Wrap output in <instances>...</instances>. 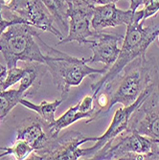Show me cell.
Returning a JSON list of instances; mask_svg holds the SVG:
<instances>
[{"mask_svg": "<svg viewBox=\"0 0 159 160\" xmlns=\"http://www.w3.org/2000/svg\"><path fill=\"white\" fill-rule=\"evenodd\" d=\"M24 71H25V68H20L17 66L8 68V73H7L6 80L3 83V86H2V91L8 89L9 87H11L14 83L19 82L21 77L23 76Z\"/></svg>", "mask_w": 159, "mask_h": 160, "instance_id": "ffe728a7", "label": "cell"}, {"mask_svg": "<svg viewBox=\"0 0 159 160\" xmlns=\"http://www.w3.org/2000/svg\"><path fill=\"white\" fill-rule=\"evenodd\" d=\"M41 46L45 55V64L51 74L54 84L62 93V99L66 100L71 87L81 84L85 77L94 78L97 75L105 74L107 67L95 69L87 65L84 58L79 59L68 54L56 50L42 41Z\"/></svg>", "mask_w": 159, "mask_h": 160, "instance_id": "3957f363", "label": "cell"}, {"mask_svg": "<svg viewBox=\"0 0 159 160\" xmlns=\"http://www.w3.org/2000/svg\"><path fill=\"white\" fill-rule=\"evenodd\" d=\"M0 120H1V119H0Z\"/></svg>", "mask_w": 159, "mask_h": 160, "instance_id": "484cf974", "label": "cell"}, {"mask_svg": "<svg viewBox=\"0 0 159 160\" xmlns=\"http://www.w3.org/2000/svg\"><path fill=\"white\" fill-rule=\"evenodd\" d=\"M157 80L158 67L154 58L147 59L146 55L138 57L102 88L109 98L107 112L116 104L124 107L132 105L146 87Z\"/></svg>", "mask_w": 159, "mask_h": 160, "instance_id": "6da1fadb", "label": "cell"}, {"mask_svg": "<svg viewBox=\"0 0 159 160\" xmlns=\"http://www.w3.org/2000/svg\"><path fill=\"white\" fill-rule=\"evenodd\" d=\"M24 97H26V95L18 89H6L0 91V119L5 118Z\"/></svg>", "mask_w": 159, "mask_h": 160, "instance_id": "ac0fdd59", "label": "cell"}, {"mask_svg": "<svg viewBox=\"0 0 159 160\" xmlns=\"http://www.w3.org/2000/svg\"><path fill=\"white\" fill-rule=\"evenodd\" d=\"M127 129L159 142V84L133 111Z\"/></svg>", "mask_w": 159, "mask_h": 160, "instance_id": "52a82bcc", "label": "cell"}, {"mask_svg": "<svg viewBox=\"0 0 159 160\" xmlns=\"http://www.w3.org/2000/svg\"><path fill=\"white\" fill-rule=\"evenodd\" d=\"M68 4V19L69 29L68 35L57 45L65 44L68 42L76 41L80 44H87L88 39L93 35L90 30L91 18L94 7L82 0H66Z\"/></svg>", "mask_w": 159, "mask_h": 160, "instance_id": "9c48e42d", "label": "cell"}, {"mask_svg": "<svg viewBox=\"0 0 159 160\" xmlns=\"http://www.w3.org/2000/svg\"><path fill=\"white\" fill-rule=\"evenodd\" d=\"M0 150H2V151H4V148H0Z\"/></svg>", "mask_w": 159, "mask_h": 160, "instance_id": "d4e9b609", "label": "cell"}, {"mask_svg": "<svg viewBox=\"0 0 159 160\" xmlns=\"http://www.w3.org/2000/svg\"><path fill=\"white\" fill-rule=\"evenodd\" d=\"M142 18V10L136 11L132 21L127 25V32L124 36L122 47L120 48V53L116 62L107 69L102 78L91 84L92 96L95 99L103 87L116 78L129 62L137 59L138 57L146 55L148 47L155 40L156 36L159 33V26L150 25L144 27Z\"/></svg>", "mask_w": 159, "mask_h": 160, "instance_id": "7a4b0ae2", "label": "cell"}, {"mask_svg": "<svg viewBox=\"0 0 159 160\" xmlns=\"http://www.w3.org/2000/svg\"><path fill=\"white\" fill-rule=\"evenodd\" d=\"M157 84H159L158 80L153 82L152 83H151L148 87H146V88L144 89V91L140 94V96L132 105H129L127 107H124L123 108H118L116 110V112L114 113L111 124L108 127V128L107 129V132L102 136H98L94 146L87 148V149H83V152H84L83 157L92 159V156L97 152H99L101 149L104 148L106 145L109 144L120 133L125 132V130L127 128L129 119H131V116L133 113V111L147 99V97L151 94V92L153 90V88Z\"/></svg>", "mask_w": 159, "mask_h": 160, "instance_id": "ba28073f", "label": "cell"}, {"mask_svg": "<svg viewBox=\"0 0 159 160\" xmlns=\"http://www.w3.org/2000/svg\"><path fill=\"white\" fill-rule=\"evenodd\" d=\"M155 39H157V42H158V45H159V33L157 34V36H156V38Z\"/></svg>", "mask_w": 159, "mask_h": 160, "instance_id": "cb8c5ba5", "label": "cell"}, {"mask_svg": "<svg viewBox=\"0 0 159 160\" xmlns=\"http://www.w3.org/2000/svg\"><path fill=\"white\" fill-rule=\"evenodd\" d=\"M47 72L48 69L45 63L37 62H28V66L25 67L23 76L19 81L20 84L18 90L24 93L26 96L33 95L38 90L41 81Z\"/></svg>", "mask_w": 159, "mask_h": 160, "instance_id": "4fadbf2b", "label": "cell"}, {"mask_svg": "<svg viewBox=\"0 0 159 160\" xmlns=\"http://www.w3.org/2000/svg\"><path fill=\"white\" fill-rule=\"evenodd\" d=\"M98 136H88L78 132H68L62 136L50 137L41 150L34 152L35 159L77 160L83 157V149L80 146L85 142H96Z\"/></svg>", "mask_w": 159, "mask_h": 160, "instance_id": "8992f818", "label": "cell"}, {"mask_svg": "<svg viewBox=\"0 0 159 160\" xmlns=\"http://www.w3.org/2000/svg\"><path fill=\"white\" fill-rule=\"evenodd\" d=\"M123 39L124 36L118 34H107L93 30V35L87 42L93 54L89 59H85V62H102L109 68L117 60L120 53L118 44Z\"/></svg>", "mask_w": 159, "mask_h": 160, "instance_id": "8fae6325", "label": "cell"}, {"mask_svg": "<svg viewBox=\"0 0 159 160\" xmlns=\"http://www.w3.org/2000/svg\"><path fill=\"white\" fill-rule=\"evenodd\" d=\"M94 112H82L80 110L78 104L75 107L70 108L68 110L64 112L59 119L55 120V122L47 128L50 137H56L59 135L61 130H62L65 128H68L72 124H74L78 120L82 119H88L93 115Z\"/></svg>", "mask_w": 159, "mask_h": 160, "instance_id": "9a60e30c", "label": "cell"}, {"mask_svg": "<svg viewBox=\"0 0 159 160\" xmlns=\"http://www.w3.org/2000/svg\"><path fill=\"white\" fill-rule=\"evenodd\" d=\"M39 33L34 26L27 23H17L10 26L0 36V52L8 68L17 66V62L45 63Z\"/></svg>", "mask_w": 159, "mask_h": 160, "instance_id": "277c9868", "label": "cell"}, {"mask_svg": "<svg viewBox=\"0 0 159 160\" xmlns=\"http://www.w3.org/2000/svg\"><path fill=\"white\" fill-rule=\"evenodd\" d=\"M14 3H16V0H0V6L8 10H11Z\"/></svg>", "mask_w": 159, "mask_h": 160, "instance_id": "603a6c76", "label": "cell"}, {"mask_svg": "<svg viewBox=\"0 0 159 160\" xmlns=\"http://www.w3.org/2000/svg\"><path fill=\"white\" fill-rule=\"evenodd\" d=\"M4 152L0 153V157L6 156L8 154H12L17 160H24L34 152V149L27 142L22 140L14 141L13 145L10 148H4Z\"/></svg>", "mask_w": 159, "mask_h": 160, "instance_id": "d6986e66", "label": "cell"}, {"mask_svg": "<svg viewBox=\"0 0 159 160\" xmlns=\"http://www.w3.org/2000/svg\"><path fill=\"white\" fill-rule=\"evenodd\" d=\"M159 144L134 130L126 129L109 144L97 152L92 159H127L144 160Z\"/></svg>", "mask_w": 159, "mask_h": 160, "instance_id": "5b68a950", "label": "cell"}, {"mask_svg": "<svg viewBox=\"0 0 159 160\" xmlns=\"http://www.w3.org/2000/svg\"><path fill=\"white\" fill-rule=\"evenodd\" d=\"M134 12L131 10L118 9L116 3H109L94 7L91 27L94 31H103L107 28L128 25L132 21Z\"/></svg>", "mask_w": 159, "mask_h": 160, "instance_id": "7c38bea8", "label": "cell"}, {"mask_svg": "<svg viewBox=\"0 0 159 160\" xmlns=\"http://www.w3.org/2000/svg\"><path fill=\"white\" fill-rule=\"evenodd\" d=\"M17 23H27V22L24 19L16 16H12L11 19H4L2 17V7L0 6V36H1L10 26L13 24H17Z\"/></svg>", "mask_w": 159, "mask_h": 160, "instance_id": "7402d4cb", "label": "cell"}, {"mask_svg": "<svg viewBox=\"0 0 159 160\" xmlns=\"http://www.w3.org/2000/svg\"><path fill=\"white\" fill-rule=\"evenodd\" d=\"M63 102L62 99L61 100H56L52 103H49V102L46 101H42L39 105H36L33 104L31 102H29L27 100H25L24 98L20 100V105H22L23 107L36 111L41 119V124L44 128H49L54 122H55V113L57 111V108L60 107V105H62V103Z\"/></svg>", "mask_w": 159, "mask_h": 160, "instance_id": "2e32d148", "label": "cell"}, {"mask_svg": "<svg viewBox=\"0 0 159 160\" xmlns=\"http://www.w3.org/2000/svg\"><path fill=\"white\" fill-rule=\"evenodd\" d=\"M158 12H159V0H146V2L142 9V12H143L142 21L145 22L146 19L153 17Z\"/></svg>", "mask_w": 159, "mask_h": 160, "instance_id": "44dd1931", "label": "cell"}, {"mask_svg": "<svg viewBox=\"0 0 159 160\" xmlns=\"http://www.w3.org/2000/svg\"><path fill=\"white\" fill-rule=\"evenodd\" d=\"M42 2L54 17L55 21L59 22V24L63 27L64 31L68 30V4L66 0H42Z\"/></svg>", "mask_w": 159, "mask_h": 160, "instance_id": "e0dca14e", "label": "cell"}, {"mask_svg": "<svg viewBox=\"0 0 159 160\" xmlns=\"http://www.w3.org/2000/svg\"><path fill=\"white\" fill-rule=\"evenodd\" d=\"M9 11L12 16L24 19L29 25L50 32L60 40L64 38L63 34L54 26L55 18L42 0H16L13 7Z\"/></svg>", "mask_w": 159, "mask_h": 160, "instance_id": "30bf717a", "label": "cell"}, {"mask_svg": "<svg viewBox=\"0 0 159 160\" xmlns=\"http://www.w3.org/2000/svg\"><path fill=\"white\" fill-rule=\"evenodd\" d=\"M17 140H22L27 142L32 148L34 152L41 150L48 140V135L44 132L42 128V124L33 123L24 128H20L17 130Z\"/></svg>", "mask_w": 159, "mask_h": 160, "instance_id": "5bb4252c", "label": "cell"}]
</instances>
